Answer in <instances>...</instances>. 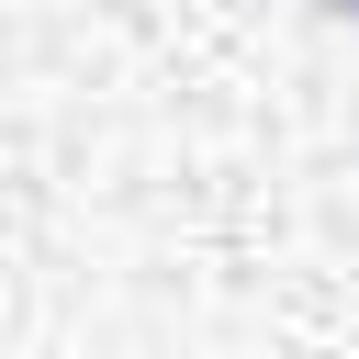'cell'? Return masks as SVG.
<instances>
[{"instance_id": "obj_1", "label": "cell", "mask_w": 359, "mask_h": 359, "mask_svg": "<svg viewBox=\"0 0 359 359\" xmlns=\"http://www.w3.org/2000/svg\"><path fill=\"white\" fill-rule=\"evenodd\" d=\"M337 11H348V22H359V0H337Z\"/></svg>"}]
</instances>
